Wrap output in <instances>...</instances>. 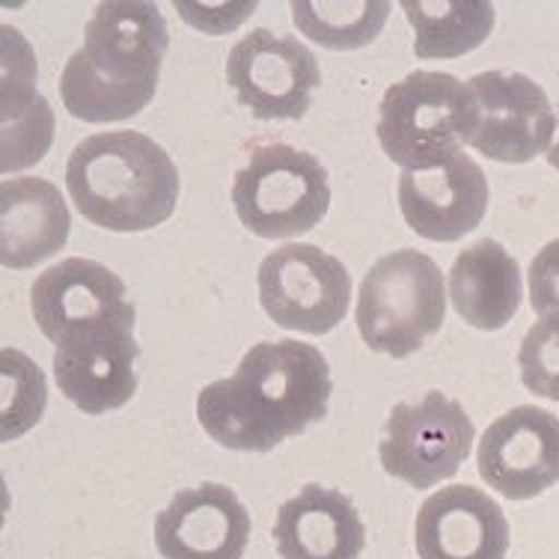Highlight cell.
<instances>
[{
  "label": "cell",
  "mask_w": 559,
  "mask_h": 559,
  "mask_svg": "<svg viewBox=\"0 0 559 559\" xmlns=\"http://www.w3.org/2000/svg\"><path fill=\"white\" fill-rule=\"evenodd\" d=\"M334 381L316 345L257 343L229 378L197 393V419L226 450L271 452L328 417Z\"/></svg>",
  "instance_id": "cell-1"
},
{
  "label": "cell",
  "mask_w": 559,
  "mask_h": 559,
  "mask_svg": "<svg viewBox=\"0 0 559 559\" xmlns=\"http://www.w3.org/2000/svg\"><path fill=\"white\" fill-rule=\"evenodd\" d=\"M170 31L146 0L98 3L86 24L84 48L66 60L60 96L84 122H122L150 105L162 78Z\"/></svg>",
  "instance_id": "cell-2"
},
{
  "label": "cell",
  "mask_w": 559,
  "mask_h": 559,
  "mask_svg": "<svg viewBox=\"0 0 559 559\" xmlns=\"http://www.w3.org/2000/svg\"><path fill=\"white\" fill-rule=\"evenodd\" d=\"M66 191L90 224L110 233L155 229L179 203V170L140 131H102L78 143L66 164Z\"/></svg>",
  "instance_id": "cell-3"
},
{
  "label": "cell",
  "mask_w": 559,
  "mask_h": 559,
  "mask_svg": "<svg viewBox=\"0 0 559 559\" xmlns=\"http://www.w3.org/2000/svg\"><path fill=\"white\" fill-rule=\"evenodd\" d=\"M474 129V93L450 72H411L378 108V143L402 170L438 167L471 143Z\"/></svg>",
  "instance_id": "cell-4"
},
{
  "label": "cell",
  "mask_w": 559,
  "mask_h": 559,
  "mask_svg": "<svg viewBox=\"0 0 559 559\" xmlns=\"http://www.w3.org/2000/svg\"><path fill=\"white\" fill-rule=\"evenodd\" d=\"M355 319L360 340L372 352L396 360L411 357L443 328V271L419 250H393L360 283Z\"/></svg>",
  "instance_id": "cell-5"
},
{
  "label": "cell",
  "mask_w": 559,
  "mask_h": 559,
  "mask_svg": "<svg viewBox=\"0 0 559 559\" xmlns=\"http://www.w3.org/2000/svg\"><path fill=\"white\" fill-rule=\"evenodd\" d=\"M233 205L241 226L259 238H295L322 224L331 185L322 162L289 143H262L236 173Z\"/></svg>",
  "instance_id": "cell-6"
},
{
  "label": "cell",
  "mask_w": 559,
  "mask_h": 559,
  "mask_svg": "<svg viewBox=\"0 0 559 559\" xmlns=\"http://www.w3.org/2000/svg\"><path fill=\"white\" fill-rule=\"evenodd\" d=\"M476 441L474 419L455 399L431 390L417 405H393L378 443L381 467L411 488H435L452 479Z\"/></svg>",
  "instance_id": "cell-7"
},
{
  "label": "cell",
  "mask_w": 559,
  "mask_h": 559,
  "mask_svg": "<svg viewBox=\"0 0 559 559\" xmlns=\"http://www.w3.org/2000/svg\"><path fill=\"white\" fill-rule=\"evenodd\" d=\"M259 304L271 322L298 334H331L352 301V274L316 245H283L262 259Z\"/></svg>",
  "instance_id": "cell-8"
},
{
  "label": "cell",
  "mask_w": 559,
  "mask_h": 559,
  "mask_svg": "<svg viewBox=\"0 0 559 559\" xmlns=\"http://www.w3.org/2000/svg\"><path fill=\"white\" fill-rule=\"evenodd\" d=\"M31 312L55 345L96 331H134L138 319L126 283L108 265L81 257L63 259L33 280Z\"/></svg>",
  "instance_id": "cell-9"
},
{
  "label": "cell",
  "mask_w": 559,
  "mask_h": 559,
  "mask_svg": "<svg viewBox=\"0 0 559 559\" xmlns=\"http://www.w3.org/2000/svg\"><path fill=\"white\" fill-rule=\"evenodd\" d=\"M226 81L257 119H301L322 84V66L298 36L257 27L233 45Z\"/></svg>",
  "instance_id": "cell-10"
},
{
  "label": "cell",
  "mask_w": 559,
  "mask_h": 559,
  "mask_svg": "<svg viewBox=\"0 0 559 559\" xmlns=\"http://www.w3.org/2000/svg\"><path fill=\"white\" fill-rule=\"evenodd\" d=\"M476 102L471 146L500 164H527L550 146L557 114L548 93L521 72H483L467 81Z\"/></svg>",
  "instance_id": "cell-11"
},
{
  "label": "cell",
  "mask_w": 559,
  "mask_h": 559,
  "mask_svg": "<svg viewBox=\"0 0 559 559\" xmlns=\"http://www.w3.org/2000/svg\"><path fill=\"white\" fill-rule=\"evenodd\" d=\"M476 464L488 488L533 500L559 483V417L536 405L506 411L485 429Z\"/></svg>",
  "instance_id": "cell-12"
},
{
  "label": "cell",
  "mask_w": 559,
  "mask_h": 559,
  "mask_svg": "<svg viewBox=\"0 0 559 559\" xmlns=\"http://www.w3.org/2000/svg\"><path fill=\"white\" fill-rule=\"evenodd\" d=\"M250 512L233 488L203 483L173 497L155 518V548L164 559H241Z\"/></svg>",
  "instance_id": "cell-13"
},
{
  "label": "cell",
  "mask_w": 559,
  "mask_h": 559,
  "mask_svg": "<svg viewBox=\"0 0 559 559\" xmlns=\"http://www.w3.org/2000/svg\"><path fill=\"white\" fill-rule=\"evenodd\" d=\"M488 179L471 155H452L429 170H402L399 209L405 224L429 241H459L483 224Z\"/></svg>",
  "instance_id": "cell-14"
},
{
  "label": "cell",
  "mask_w": 559,
  "mask_h": 559,
  "mask_svg": "<svg viewBox=\"0 0 559 559\" xmlns=\"http://www.w3.org/2000/svg\"><path fill=\"white\" fill-rule=\"evenodd\" d=\"M509 538L500 503L474 485L435 491L414 524L419 559H506Z\"/></svg>",
  "instance_id": "cell-15"
},
{
  "label": "cell",
  "mask_w": 559,
  "mask_h": 559,
  "mask_svg": "<svg viewBox=\"0 0 559 559\" xmlns=\"http://www.w3.org/2000/svg\"><path fill=\"white\" fill-rule=\"evenodd\" d=\"M140 345L134 331H96L57 345V388L90 417L129 405L138 393Z\"/></svg>",
  "instance_id": "cell-16"
},
{
  "label": "cell",
  "mask_w": 559,
  "mask_h": 559,
  "mask_svg": "<svg viewBox=\"0 0 559 559\" xmlns=\"http://www.w3.org/2000/svg\"><path fill=\"white\" fill-rule=\"evenodd\" d=\"M271 536L283 559H360L366 548L352 497L316 483L280 506Z\"/></svg>",
  "instance_id": "cell-17"
},
{
  "label": "cell",
  "mask_w": 559,
  "mask_h": 559,
  "mask_svg": "<svg viewBox=\"0 0 559 559\" xmlns=\"http://www.w3.org/2000/svg\"><path fill=\"white\" fill-rule=\"evenodd\" d=\"M69 209L48 179H3L0 185V262L24 271L66 248Z\"/></svg>",
  "instance_id": "cell-18"
},
{
  "label": "cell",
  "mask_w": 559,
  "mask_h": 559,
  "mask_svg": "<svg viewBox=\"0 0 559 559\" xmlns=\"http://www.w3.org/2000/svg\"><path fill=\"white\" fill-rule=\"evenodd\" d=\"M521 298V269L500 241L483 238L452 262L450 301L471 328L500 331L515 319Z\"/></svg>",
  "instance_id": "cell-19"
},
{
  "label": "cell",
  "mask_w": 559,
  "mask_h": 559,
  "mask_svg": "<svg viewBox=\"0 0 559 559\" xmlns=\"http://www.w3.org/2000/svg\"><path fill=\"white\" fill-rule=\"evenodd\" d=\"M414 27V55L419 60H452L471 55L491 36L497 22L488 0H402Z\"/></svg>",
  "instance_id": "cell-20"
},
{
  "label": "cell",
  "mask_w": 559,
  "mask_h": 559,
  "mask_svg": "<svg viewBox=\"0 0 559 559\" xmlns=\"http://www.w3.org/2000/svg\"><path fill=\"white\" fill-rule=\"evenodd\" d=\"M298 31L331 51H357L376 43L390 15L388 0H292Z\"/></svg>",
  "instance_id": "cell-21"
},
{
  "label": "cell",
  "mask_w": 559,
  "mask_h": 559,
  "mask_svg": "<svg viewBox=\"0 0 559 559\" xmlns=\"http://www.w3.org/2000/svg\"><path fill=\"white\" fill-rule=\"evenodd\" d=\"M12 110V126L3 129V173L24 170L43 158L51 146L55 117L48 102L36 96L27 81H19L12 72V102L3 98V114Z\"/></svg>",
  "instance_id": "cell-22"
},
{
  "label": "cell",
  "mask_w": 559,
  "mask_h": 559,
  "mask_svg": "<svg viewBox=\"0 0 559 559\" xmlns=\"http://www.w3.org/2000/svg\"><path fill=\"white\" fill-rule=\"evenodd\" d=\"M0 369H3L0 372L3 376V411H0L3 429H0V438H3V443H10L43 419L48 390H45L43 369L15 348L0 352Z\"/></svg>",
  "instance_id": "cell-23"
},
{
  "label": "cell",
  "mask_w": 559,
  "mask_h": 559,
  "mask_svg": "<svg viewBox=\"0 0 559 559\" xmlns=\"http://www.w3.org/2000/svg\"><path fill=\"white\" fill-rule=\"evenodd\" d=\"M521 381L530 393L559 402V319H542L518 348Z\"/></svg>",
  "instance_id": "cell-24"
},
{
  "label": "cell",
  "mask_w": 559,
  "mask_h": 559,
  "mask_svg": "<svg viewBox=\"0 0 559 559\" xmlns=\"http://www.w3.org/2000/svg\"><path fill=\"white\" fill-rule=\"evenodd\" d=\"M530 304L538 319H559V238L530 262Z\"/></svg>",
  "instance_id": "cell-25"
},
{
  "label": "cell",
  "mask_w": 559,
  "mask_h": 559,
  "mask_svg": "<svg viewBox=\"0 0 559 559\" xmlns=\"http://www.w3.org/2000/svg\"><path fill=\"white\" fill-rule=\"evenodd\" d=\"M548 164L554 167V170H559V140L548 150Z\"/></svg>",
  "instance_id": "cell-26"
}]
</instances>
